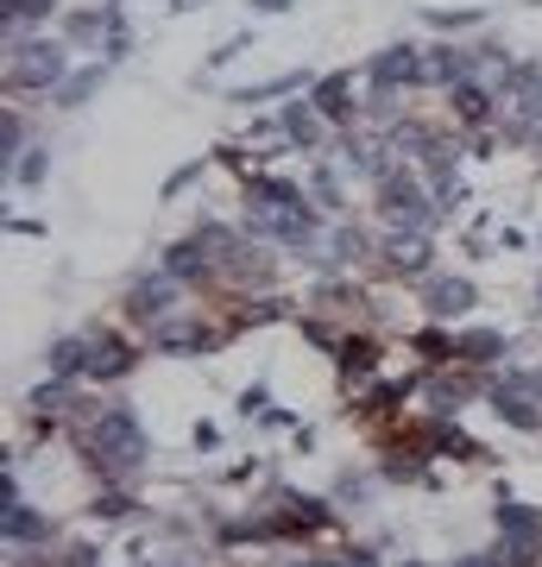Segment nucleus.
Instances as JSON below:
<instances>
[{
    "label": "nucleus",
    "instance_id": "f257e3e1",
    "mask_svg": "<svg viewBox=\"0 0 542 567\" xmlns=\"http://www.w3.org/2000/svg\"><path fill=\"white\" fill-rule=\"evenodd\" d=\"M70 442H76V454L89 461V473L101 486H126L152 461V435H145V423L126 404H101L95 416H82Z\"/></svg>",
    "mask_w": 542,
    "mask_h": 567
},
{
    "label": "nucleus",
    "instance_id": "f03ea898",
    "mask_svg": "<svg viewBox=\"0 0 542 567\" xmlns=\"http://www.w3.org/2000/svg\"><path fill=\"white\" fill-rule=\"evenodd\" d=\"M372 208H379L385 227H422V234H436V221H442L429 183L417 171H403V164H391L385 177H372Z\"/></svg>",
    "mask_w": 542,
    "mask_h": 567
},
{
    "label": "nucleus",
    "instance_id": "7ed1b4c3",
    "mask_svg": "<svg viewBox=\"0 0 542 567\" xmlns=\"http://www.w3.org/2000/svg\"><path fill=\"white\" fill-rule=\"evenodd\" d=\"M485 404H492V416H499L504 429L536 435V429H542V372H523V365H504V372H492Z\"/></svg>",
    "mask_w": 542,
    "mask_h": 567
},
{
    "label": "nucleus",
    "instance_id": "20e7f679",
    "mask_svg": "<svg viewBox=\"0 0 542 567\" xmlns=\"http://www.w3.org/2000/svg\"><path fill=\"white\" fill-rule=\"evenodd\" d=\"M13 58H7V82L13 89H51L58 95L63 82H70V39H39V32H25L20 44H7Z\"/></svg>",
    "mask_w": 542,
    "mask_h": 567
},
{
    "label": "nucleus",
    "instance_id": "39448f33",
    "mask_svg": "<svg viewBox=\"0 0 542 567\" xmlns=\"http://www.w3.org/2000/svg\"><path fill=\"white\" fill-rule=\"evenodd\" d=\"M485 385H492V372H480V365H442V372H422L417 398L429 404V416H454L473 398H485Z\"/></svg>",
    "mask_w": 542,
    "mask_h": 567
},
{
    "label": "nucleus",
    "instance_id": "423d86ee",
    "mask_svg": "<svg viewBox=\"0 0 542 567\" xmlns=\"http://www.w3.org/2000/svg\"><path fill=\"white\" fill-rule=\"evenodd\" d=\"M366 82L372 89H385V95H403V89H429V51L410 39L385 44V51H372V63H366Z\"/></svg>",
    "mask_w": 542,
    "mask_h": 567
},
{
    "label": "nucleus",
    "instance_id": "0eeeda50",
    "mask_svg": "<svg viewBox=\"0 0 542 567\" xmlns=\"http://www.w3.org/2000/svg\"><path fill=\"white\" fill-rule=\"evenodd\" d=\"M177 297H183V284L171 278V271H145V278H133L121 290V316L133 328H158V322H171Z\"/></svg>",
    "mask_w": 542,
    "mask_h": 567
},
{
    "label": "nucleus",
    "instance_id": "6e6552de",
    "mask_svg": "<svg viewBox=\"0 0 542 567\" xmlns=\"http://www.w3.org/2000/svg\"><path fill=\"white\" fill-rule=\"evenodd\" d=\"M417 297H422V316L429 322H461L480 303V284L461 278V271H429V278H417Z\"/></svg>",
    "mask_w": 542,
    "mask_h": 567
},
{
    "label": "nucleus",
    "instance_id": "1a4fd4ad",
    "mask_svg": "<svg viewBox=\"0 0 542 567\" xmlns=\"http://www.w3.org/2000/svg\"><path fill=\"white\" fill-rule=\"evenodd\" d=\"M429 259H436V234H422V227H385L379 234V265L391 278H429Z\"/></svg>",
    "mask_w": 542,
    "mask_h": 567
},
{
    "label": "nucleus",
    "instance_id": "9d476101",
    "mask_svg": "<svg viewBox=\"0 0 542 567\" xmlns=\"http://www.w3.org/2000/svg\"><path fill=\"white\" fill-rule=\"evenodd\" d=\"M227 341H234V328H227V322H196V316H190V322H177V316H171V322L152 328V347H158V353H183V360L222 353Z\"/></svg>",
    "mask_w": 542,
    "mask_h": 567
},
{
    "label": "nucleus",
    "instance_id": "9b49d317",
    "mask_svg": "<svg viewBox=\"0 0 542 567\" xmlns=\"http://www.w3.org/2000/svg\"><path fill=\"white\" fill-rule=\"evenodd\" d=\"M158 271H171V278H177L183 290H196V284L222 278V259H215V246L202 240V234H177V240L164 246Z\"/></svg>",
    "mask_w": 542,
    "mask_h": 567
},
{
    "label": "nucleus",
    "instance_id": "f8f14e48",
    "mask_svg": "<svg viewBox=\"0 0 542 567\" xmlns=\"http://www.w3.org/2000/svg\"><path fill=\"white\" fill-rule=\"evenodd\" d=\"M133 365H140V347L126 341V334L95 328V347H89V379H82V385H114V379H126Z\"/></svg>",
    "mask_w": 542,
    "mask_h": 567
},
{
    "label": "nucleus",
    "instance_id": "ddd939ff",
    "mask_svg": "<svg viewBox=\"0 0 542 567\" xmlns=\"http://www.w3.org/2000/svg\"><path fill=\"white\" fill-rule=\"evenodd\" d=\"M492 529H499L504 543L542 548V511H536V505H518L511 492H504V498H492Z\"/></svg>",
    "mask_w": 542,
    "mask_h": 567
},
{
    "label": "nucleus",
    "instance_id": "4468645a",
    "mask_svg": "<svg viewBox=\"0 0 542 567\" xmlns=\"http://www.w3.org/2000/svg\"><path fill=\"white\" fill-rule=\"evenodd\" d=\"M89 347H95V328H82V334H58V341L44 347V365H51V379H89Z\"/></svg>",
    "mask_w": 542,
    "mask_h": 567
},
{
    "label": "nucleus",
    "instance_id": "2eb2a0df",
    "mask_svg": "<svg viewBox=\"0 0 542 567\" xmlns=\"http://www.w3.org/2000/svg\"><path fill=\"white\" fill-rule=\"evenodd\" d=\"M278 133H284V145H303V152H316L321 133H328V121L316 114V102H309V95H297V102H284V107H278Z\"/></svg>",
    "mask_w": 542,
    "mask_h": 567
},
{
    "label": "nucleus",
    "instance_id": "dca6fc26",
    "mask_svg": "<svg viewBox=\"0 0 542 567\" xmlns=\"http://www.w3.org/2000/svg\"><path fill=\"white\" fill-rule=\"evenodd\" d=\"M0 536H7V548H44L51 543V517H39V511L25 505H0Z\"/></svg>",
    "mask_w": 542,
    "mask_h": 567
},
{
    "label": "nucleus",
    "instance_id": "f3484780",
    "mask_svg": "<svg viewBox=\"0 0 542 567\" xmlns=\"http://www.w3.org/2000/svg\"><path fill=\"white\" fill-rule=\"evenodd\" d=\"M504 360H511V334L504 328H461V365L499 372Z\"/></svg>",
    "mask_w": 542,
    "mask_h": 567
},
{
    "label": "nucleus",
    "instance_id": "a211bd4d",
    "mask_svg": "<svg viewBox=\"0 0 542 567\" xmlns=\"http://www.w3.org/2000/svg\"><path fill=\"white\" fill-rule=\"evenodd\" d=\"M309 102H316V114L328 126H354V76H316Z\"/></svg>",
    "mask_w": 542,
    "mask_h": 567
},
{
    "label": "nucleus",
    "instance_id": "6ab92c4d",
    "mask_svg": "<svg viewBox=\"0 0 542 567\" xmlns=\"http://www.w3.org/2000/svg\"><path fill=\"white\" fill-rule=\"evenodd\" d=\"M410 353H417L429 372H442V365H461V334H448V322H422L410 334Z\"/></svg>",
    "mask_w": 542,
    "mask_h": 567
},
{
    "label": "nucleus",
    "instance_id": "aec40b11",
    "mask_svg": "<svg viewBox=\"0 0 542 567\" xmlns=\"http://www.w3.org/2000/svg\"><path fill=\"white\" fill-rule=\"evenodd\" d=\"M379 365V334H354L347 328L341 353H335V372H341V385H366V372Z\"/></svg>",
    "mask_w": 542,
    "mask_h": 567
},
{
    "label": "nucleus",
    "instance_id": "412c9836",
    "mask_svg": "<svg viewBox=\"0 0 542 567\" xmlns=\"http://www.w3.org/2000/svg\"><path fill=\"white\" fill-rule=\"evenodd\" d=\"M108 32H121V13H114L108 0H101V7H76V13L63 20V39L70 44H101Z\"/></svg>",
    "mask_w": 542,
    "mask_h": 567
},
{
    "label": "nucleus",
    "instance_id": "4be33fe9",
    "mask_svg": "<svg viewBox=\"0 0 542 567\" xmlns=\"http://www.w3.org/2000/svg\"><path fill=\"white\" fill-rule=\"evenodd\" d=\"M492 95H499V89H485V82H461V89H448V102H454V121H461L467 133H480V126L492 121Z\"/></svg>",
    "mask_w": 542,
    "mask_h": 567
},
{
    "label": "nucleus",
    "instance_id": "5701e85b",
    "mask_svg": "<svg viewBox=\"0 0 542 567\" xmlns=\"http://www.w3.org/2000/svg\"><path fill=\"white\" fill-rule=\"evenodd\" d=\"M58 13V0H0V20H7V44H20L39 20Z\"/></svg>",
    "mask_w": 542,
    "mask_h": 567
},
{
    "label": "nucleus",
    "instance_id": "b1692460",
    "mask_svg": "<svg viewBox=\"0 0 542 567\" xmlns=\"http://www.w3.org/2000/svg\"><path fill=\"white\" fill-rule=\"evenodd\" d=\"M422 183H429V196H436V208H442V215H454V208L467 203L461 164H436V171H422Z\"/></svg>",
    "mask_w": 542,
    "mask_h": 567
},
{
    "label": "nucleus",
    "instance_id": "393cba45",
    "mask_svg": "<svg viewBox=\"0 0 542 567\" xmlns=\"http://www.w3.org/2000/svg\"><path fill=\"white\" fill-rule=\"evenodd\" d=\"M309 303L316 309H347V303H360V290L347 284V271H321L316 290H309Z\"/></svg>",
    "mask_w": 542,
    "mask_h": 567
},
{
    "label": "nucleus",
    "instance_id": "a878e982",
    "mask_svg": "<svg viewBox=\"0 0 542 567\" xmlns=\"http://www.w3.org/2000/svg\"><path fill=\"white\" fill-rule=\"evenodd\" d=\"M20 145H32V126L20 121V107H7V121H0V158H7V177H13V164L25 158Z\"/></svg>",
    "mask_w": 542,
    "mask_h": 567
},
{
    "label": "nucleus",
    "instance_id": "bb28decb",
    "mask_svg": "<svg viewBox=\"0 0 542 567\" xmlns=\"http://www.w3.org/2000/svg\"><path fill=\"white\" fill-rule=\"evenodd\" d=\"M70 398H76V385H70V379H44V385H32V391H25V404L39 410V416H51V410H63Z\"/></svg>",
    "mask_w": 542,
    "mask_h": 567
},
{
    "label": "nucleus",
    "instance_id": "cd10ccee",
    "mask_svg": "<svg viewBox=\"0 0 542 567\" xmlns=\"http://www.w3.org/2000/svg\"><path fill=\"white\" fill-rule=\"evenodd\" d=\"M303 334H309V347H321L328 360H335V353H341V341H347V328L335 322V316H328V322H321V316H303Z\"/></svg>",
    "mask_w": 542,
    "mask_h": 567
},
{
    "label": "nucleus",
    "instance_id": "c85d7f7f",
    "mask_svg": "<svg viewBox=\"0 0 542 567\" xmlns=\"http://www.w3.org/2000/svg\"><path fill=\"white\" fill-rule=\"evenodd\" d=\"M101 76H108V63H95V70H82V76H70V82L58 89V107H82V102H89V95L101 89Z\"/></svg>",
    "mask_w": 542,
    "mask_h": 567
},
{
    "label": "nucleus",
    "instance_id": "c756f323",
    "mask_svg": "<svg viewBox=\"0 0 542 567\" xmlns=\"http://www.w3.org/2000/svg\"><path fill=\"white\" fill-rule=\"evenodd\" d=\"M485 13L480 7H429L422 13V25H436V32H461V25H480Z\"/></svg>",
    "mask_w": 542,
    "mask_h": 567
},
{
    "label": "nucleus",
    "instance_id": "7c9ffc66",
    "mask_svg": "<svg viewBox=\"0 0 542 567\" xmlns=\"http://www.w3.org/2000/svg\"><path fill=\"white\" fill-rule=\"evenodd\" d=\"M44 171H51V152H44V145H25V158L13 164V183H25V189H39V183H44Z\"/></svg>",
    "mask_w": 542,
    "mask_h": 567
},
{
    "label": "nucleus",
    "instance_id": "2f4dec72",
    "mask_svg": "<svg viewBox=\"0 0 542 567\" xmlns=\"http://www.w3.org/2000/svg\"><path fill=\"white\" fill-rule=\"evenodd\" d=\"M309 203H316V208H341V171H328V164H321L316 177H309Z\"/></svg>",
    "mask_w": 542,
    "mask_h": 567
},
{
    "label": "nucleus",
    "instance_id": "473e14b6",
    "mask_svg": "<svg viewBox=\"0 0 542 567\" xmlns=\"http://www.w3.org/2000/svg\"><path fill=\"white\" fill-rule=\"evenodd\" d=\"M316 567H379V548L372 543H347V548H335V555L316 561Z\"/></svg>",
    "mask_w": 542,
    "mask_h": 567
},
{
    "label": "nucleus",
    "instance_id": "72a5a7b5",
    "mask_svg": "<svg viewBox=\"0 0 542 567\" xmlns=\"http://www.w3.org/2000/svg\"><path fill=\"white\" fill-rule=\"evenodd\" d=\"M133 511H140V498H133L126 486H108L95 498V517H133Z\"/></svg>",
    "mask_w": 542,
    "mask_h": 567
},
{
    "label": "nucleus",
    "instance_id": "f704fd0d",
    "mask_svg": "<svg viewBox=\"0 0 542 567\" xmlns=\"http://www.w3.org/2000/svg\"><path fill=\"white\" fill-rule=\"evenodd\" d=\"M63 567H101V543H89V536L63 543Z\"/></svg>",
    "mask_w": 542,
    "mask_h": 567
},
{
    "label": "nucleus",
    "instance_id": "c9c22d12",
    "mask_svg": "<svg viewBox=\"0 0 542 567\" xmlns=\"http://www.w3.org/2000/svg\"><path fill=\"white\" fill-rule=\"evenodd\" d=\"M202 164H208V158H190L183 171H171V183H164V203H171V196H183V189H190V183L202 177Z\"/></svg>",
    "mask_w": 542,
    "mask_h": 567
},
{
    "label": "nucleus",
    "instance_id": "e433bc0d",
    "mask_svg": "<svg viewBox=\"0 0 542 567\" xmlns=\"http://www.w3.org/2000/svg\"><path fill=\"white\" fill-rule=\"evenodd\" d=\"M241 410H246V416H265V410H272V404H265V385H246L241 391Z\"/></svg>",
    "mask_w": 542,
    "mask_h": 567
},
{
    "label": "nucleus",
    "instance_id": "4c0bfd02",
    "mask_svg": "<svg viewBox=\"0 0 542 567\" xmlns=\"http://www.w3.org/2000/svg\"><path fill=\"white\" fill-rule=\"evenodd\" d=\"M454 567H511V561H504L499 548H480V555H461Z\"/></svg>",
    "mask_w": 542,
    "mask_h": 567
},
{
    "label": "nucleus",
    "instance_id": "58836bf2",
    "mask_svg": "<svg viewBox=\"0 0 542 567\" xmlns=\"http://www.w3.org/2000/svg\"><path fill=\"white\" fill-rule=\"evenodd\" d=\"M190 442H196V447H222V429H215V423H196V429H190Z\"/></svg>",
    "mask_w": 542,
    "mask_h": 567
},
{
    "label": "nucleus",
    "instance_id": "ea45409f",
    "mask_svg": "<svg viewBox=\"0 0 542 567\" xmlns=\"http://www.w3.org/2000/svg\"><path fill=\"white\" fill-rule=\"evenodd\" d=\"M290 0H253V13H284Z\"/></svg>",
    "mask_w": 542,
    "mask_h": 567
},
{
    "label": "nucleus",
    "instance_id": "a19ab883",
    "mask_svg": "<svg viewBox=\"0 0 542 567\" xmlns=\"http://www.w3.org/2000/svg\"><path fill=\"white\" fill-rule=\"evenodd\" d=\"M403 567H429V561H403Z\"/></svg>",
    "mask_w": 542,
    "mask_h": 567
},
{
    "label": "nucleus",
    "instance_id": "79ce46f5",
    "mask_svg": "<svg viewBox=\"0 0 542 567\" xmlns=\"http://www.w3.org/2000/svg\"><path fill=\"white\" fill-rule=\"evenodd\" d=\"M536 309H542V284H536Z\"/></svg>",
    "mask_w": 542,
    "mask_h": 567
},
{
    "label": "nucleus",
    "instance_id": "37998d69",
    "mask_svg": "<svg viewBox=\"0 0 542 567\" xmlns=\"http://www.w3.org/2000/svg\"><path fill=\"white\" fill-rule=\"evenodd\" d=\"M108 7H114V0H108Z\"/></svg>",
    "mask_w": 542,
    "mask_h": 567
},
{
    "label": "nucleus",
    "instance_id": "c03bdc74",
    "mask_svg": "<svg viewBox=\"0 0 542 567\" xmlns=\"http://www.w3.org/2000/svg\"><path fill=\"white\" fill-rule=\"evenodd\" d=\"M536 372H542V365H536Z\"/></svg>",
    "mask_w": 542,
    "mask_h": 567
}]
</instances>
